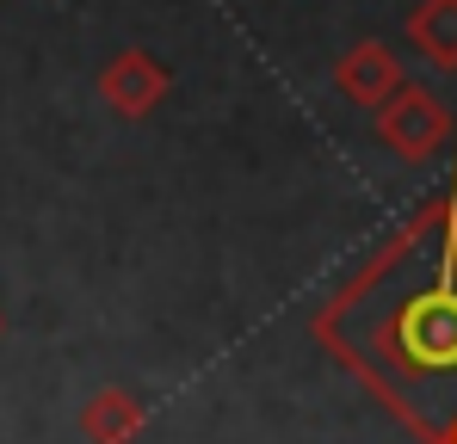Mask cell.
Wrapping results in <instances>:
<instances>
[{"label":"cell","instance_id":"cell-1","mask_svg":"<svg viewBox=\"0 0 457 444\" xmlns=\"http://www.w3.org/2000/svg\"><path fill=\"white\" fill-rule=\"evenodd\" d=\"M383 352L408 376H457V272L433 266L420 291H408L383 321Z\"/></svg>","mask_w":457,"mask_h":444},{"label":"cell","instance_id":"cell-2","mask_svg":"<svg viewBox=\"0 0 457 444\" xmlns=\"http://www.w3.org/2000/svg\"><path fill=\"white\" fill-rule=\"evenodd\" d=\"M452 136V111L427 93V86H395L389 99L378 105V143L402 160H433Z\"/></svg>","mask_w":457,"mask_h":444},{"label":"cell","instance_id":"cell-3","mask_svg":"<svg viewBox=\"0 0 457 444\" xmlns=\"http://www.w3.org/2000/svg\"><path fill=\"white\" fill-rule=\"evenodd\" d=\"M167 86H173V74H167V62H154L149 50H124L112 69L99 74V93H105V105H112L118 118L154 111V105L167 99Z\"/></svg>","mask_w":457,"mask_h":444},{"label":"cell","instance_id":"cell-4","mask_svg":"<svg viewBox=\"0 0 457 444\" xmlns=\"http://www.w3.org/2000/svg\"><path fill=\"white\" fill-rule=\"evenodd\" d=\"M334 86H340V99H353V105H371V111H378L383 99L402 86V62H395L383 44H353V50L334 62Z\"/></svg>","mask_w":457,"mask_h":444},{"label":"cell","instance_id":"cell-5","mask_svg":"<svg viewBox=\"0 0 457 444\" xmlns=\"http://www.w3.org/2000/svg\"><path fill=\"white\" fill-rule=\"evenodd\" d=\"M80 432H87V444H130L143 432V401L124 389H105L80 407Z\"/></svg>","mask_w":457,"mask_h":444},{"label":"cell","instance_id":"cell-6","mask_svg":"<svg viewBox=\"0 0 457 444\" xmlns=\"http://www.w3.org/2000/svg\"><path fill=\"white\" fill-rule=\"evenodd\" d=\"M408 37L439 74H457V0H420V12L408 19Z\"/></svg>","mask_w":457,"mask_h":444},{"label":"cell","instance_id":"cell-7","mask_svg":"<svg viewBox=\"0 0 457 444\" xmlns=\"http://www.w3.org/2000/svg\"><path fill=\"white\" fill-rule=\"evenodd\" d=\"M445 444H457V420H452V432H445Z\"/></svg>","mask_w":457,"mask_h":444}]
</instances>
